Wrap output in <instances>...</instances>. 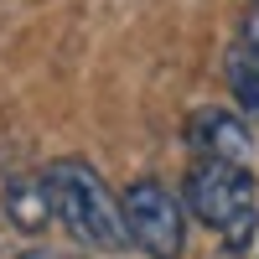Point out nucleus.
I'll return each mask as SVG.
<instances>
[{
  "mask_svg": "<svg viewBox=\"0 0 259 259\" xmlns=\"http://www.w3.org/2000/svg\"><path fill=\"white\" fill-rule=\"evenodd\" d=\"M187 207L197 212V223H207L228 249H249L259 228V192L249 166L228 161H192L187 171Z\"/></svg>",
  "mask_w": 259,
  "mask_h": 259,
  "instance_id": "1",
  "label": "nucleus"
},
{
  "mask_svg": "<svg viewBox=\"0 0 259 259\" xmlns=\"http://www.w3.org/2000/svg\"><path fill=\"white\" fill-rule=\"evenodd\" d=\"M52 207L57 223H68V233L89 249L119 254L130 249V228H124V207L109 197V187L99 182L94 166L83 161H57L52 166Z\"/></svg>",
  "mask_w": 259,
  "mask_h": 259,
  "instance_id": "2",
  "label": "nucleus"
},
{
  "mask_svg": "<svg viewBox=\"0 0 259 259\" xmlns=\"http://www.w3.org/2000/svg\"><path fill=\"white\" fill-rule=\"evenodd\" d=\"M124 207V228H130V244H140L150 259H177L182 239H187V223H182V202L177 192L161 187V182H135L119 197Z\"/></svg>",
  "mask_w": 259,
  "mask_h": 259,
  "instance_id": "3",
  "label": "nucleus"
},
{
  "mask_svg": "<svg viewBox=\"0 0 259 259\" xmlns=\"http://www.w3.org/2000/svg\"><path fill=\"white\" fill-rule=\"evenodd\" d=\"M187 140L197 150V161H228V166H249L254 156V140H249V124L228 109H197L187 119Z\"/></svg>",
  "mask_w": 259,
  "mask_h": 259,
  "instance_id": "4",
  "label": "nucleus"
},
{
  "mask_svg": "<svg viewBox=\"0 0 259 259\" xmlns=\"http://www.w3.org/2000/svg\"><path fill=\"white\" fill-rule=\"evenodd\" d=\"M0 187H6V218L21 233H36V228H47V218H57V207H52V171H11Z\"/></svg>",
  "mask_w": 259,
  "mask_h": 259,
  "instance_id": "5",
  "label": "nucleus"
},
{
  "mask_svg": "<svg viewBox=\"0 0 259 259\" xmlns=\"http://www.w3.org/2000/svg\"><path fill=\"white\" fill-rule=\"evenodd\" d=\"M228 89L249 114H259V52L254 47H239L228 57Z\"/></svg>",
  "mask_w": 259,
  "mask_h": 259,
  "instance_id": "6",
  "label": "nucleus"
},
{
  "mask_svg": "<svg viewBox=\"0 0 259 259\" xmlns=\"http://www.w3.org/2000/svg\"><path fill=\"white\" fill-rule=\"evenodd\" d=\"M244 36H249V47L259 52V6L249 11V21H244Z\"/></svg>",
  "mask_w": 259,
  "mask_h": 259,
  "instance_id": "7",
  "label": "nucleus"
},
{
  "mask_svg": "<svg viewBox=\"0 0 259 259\" xmlns=\"http://www.w3.org/2000/svg\"><path fill=\"white\" fill-rule=\"evenodd\" d=\"M21 259H68V254H52V249H31V254H21Z\"/></svg>",
  "mask_w": 259,
  "mask_h": 259,
  "instance_id": "8",
  "label": "nucleus"
}]
</instances>
